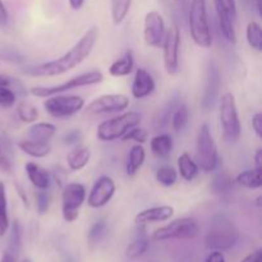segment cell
<instances>
[{
	"instance_id": "1",
	"label": "cell",
	"mask_w": 262,
	"mask_h": 262,
	"mask_svg": "<svg viewBox=\"0 0 262 262\" xmlns=\"http://www.w3.org/2000/svg\"><path fill=\"white\" fill-rule=\"evenodd\" d=\"M97 38H99V28H89L83 33V36L60 58L45 61V63L37 64V66H31L23 69L22 73L31 77H55L68 73L69 71L78 67L84 59L91 55Z\"/></svg>"
},
{
	"instance_id": "2",
	"label": "cell",
	"mask_w": 262,
	"mask_h": 262,
	"mask_svg": "<svg viewBox=\"0 0 262 262\" xmlns=\"http://www.w3.org/2000/svg\"><path fill=\"white\" fill-rule=\"evenodd\" d=\"M239 232L229 216L224 214H217L212 217L207 234L205 237V245L211 251L230 250L237 243Z\"/></svg>"
},
{
	"instance_id": "3",
	"label": "cell",
	"mask_w": 262,
	"mask_h": 262,
	"mask_svg": "<svg viewBox=\"0 0 262 262\" xmlns=\"http://www.w3.org/2000/svg\"><path fill=\"white\" fill-rule=\"evenodd\" d=\"M187 18H188L189 33L193 42L200 48H211L212 33L209 23L206 0H189Z\"/></svg>"
},
{
	"instance_id": "4",
	"label": "cell",
	"mask_w": 262,
	"mask_h": 262,
	"mask_svg": "<svg viewBox=\"0 0 262 262\" xmlns=\"http://www.w3.org/2000/svg\"><path fill=\"white\" fill-rule=\"evenodd\" d=\"M194 161L199 165L200 170L205 173H211L219 165V151L216 142L214 141L209 124L206 123H204L197 132Z\"/></svg>"
},
{
	"instance_id": "5",
	"label": "cell",
	"mask_w": 262,
	"mask_h": 262,
	"mask_svg": "<svg viewBox=\"0 0 262 262\" xmlns=\"http://www.w3.org/2000/svg\"><path fill=\"white\" fill-rule=\"evenodd\" d=\"M141 120H142V117L140 113L125 112L100 123L97 125L96 136L101 142H113V141L123 138V136L128 130L140 125Z\"/></svg>"
},
{
	"instance_id": "6",
	"label": "cell",
	"mask_w": 262,
	"mask_h": 262,
	"mask_svg": "<svg viewBox=\"0 0 262 262\" xmlns=\"http://www.w3.org/2000/svg\"><path fill=\"white\" fill-rule=\"evenodd\" d=\"M219 118L223 128V138L228 143H235L242 135L239 114L234 95L227 92L219 100Z\"/></svg>"
},
{
	"instance_id": "7",
	"label": "cell",
	"mask_w": 262,
	"mask_h": 262,
	"mask_svg": "<svg viewBox=\"0 0 262 262\" xmlns=\"http://www.w3.org/2000/svg\"><path fill=\"white\" fill-rule=\"evenodd\" d=\"M104 81V74L99 69H92V71L83 72V73L74 76L72 78L67 79L66 82L56 86H36L30 90V94L36 97H49L53 95L64 94V92L72 91V90L79 89V87L94 86L99 84Z\"/></svg>"
},
{
	"instance_id": "8",
	"label": "cell",
	"mask_w": 262,
	"mask_h": 262,
	"mask_svg": "<svg viewBox=\"0 0 262 262\" xmlns=\"http://www.w3.org/2000/svg\"><path fill=\"white\" fill-rule=\"evenodd\" d=\"M199 223L192 217H179L173 220L169 224L156 229L152 234L154 241H168V239H193L199 235Z\"/></svg>"
},
{
	"instance_id": "9",
	"label": "cell",
	"mask_w": 262,
	"mask_h": 262,
	"mask_svg": "<svg viewBox=\"0 0 262 262\" xmlns=\"http://www.w3.org/2000/svg\"><path fill=\"white\" fill-rule=\"evenodd\" d=\"M43 109L50 117L53 118H68L77 114L84 107L83 97L78 95H53L45 97Z\"/></svg>"
},
{
	"instance_id": "10",
	"label": "cell",
	"mask_w": 262,
	"mask_h": 262,
	"mask_svg": "<svg viewBox=\"0 0 262 262\" xmlns=\"http://www.w3.org/2000/svg\"><path fill=\"white\" fill-rule=\"evenodd\" d=\"M86 201V188L82 183H67L61 188V215L64 222L74 223L79 216V209Z\"/></svg>"
},
{
	"instance_id": "11",
	"label": "cell",
	"mask_w": 262,
	"mask_h": 262,
	"mask_svg": "<svg viewBox=\"0 0 262 262\" xmlns=\"http://www.w3.org/2000/svg\"><path fill=\"white\" fill-rule=\"evenodd\" d=\"M129 106V97L124 94L101 95L86 106V114L102 115L124 112Z\"/></svg>"
},
{
	"instance_id": "12",
	"label": "cell",
	"mask_w": 262,
	"mask_h": 262,
	"mask_svg": "<svg viewBox=\"0 0 262 262\" xmlns=\"http://www.w3.org/2000/svg\"><path fill=\"white\" fill-rule=\"evenodd\" d=\"M163 58L166 73L174 76L179 71V48H181V32L177 26H171L165 32L163 41Z\"/></svg>"
},
{
	"instance_id": "13",
	"label": "cell",
	"mask_w": 262,
	"mask_h": 262,
	"mask_svg": "<svg viewBox=\"0 0 262 262\" xmlns=\"http://www.w3.org/2000/svg\"><path fill=\"white\" fill-rule=\"evenodd\" d=\"M220 86H222V76L217 64L210 59L206 68V78H205L204 92L201 97V107L204 112H210L215 106L219 96Z\"/></svg>"
},
{
	"instance_id": "14",
	"label": "cell",
	"mask_w": 262,
	"mask_h": 262,
	"mask_svg": "<svg viewBox=\"0 0 262 262\" xmlns=\"http://www.w3.org/2000/svg\"><path fill=\"white\" fill-rule=\"evenodd\" d=\"M166 27L163 15L156 10H151L145 15L143 20V38L147 46L160 48L165 37Z\"/></svg>"
},
{
	"instance_id": "15",
	"label": "cell",
	"mask_w": 262,
	"mask_h": 262,
	"mask_svg": "<svg viewBox=\"0 0 262 262\" xmlns=\"http://www.w3.org/2000/svg\"><path fill=\"white\" fill-rule=\"evenodd\" d=\"M115 191H117V186L113 178L107 176L100 177L99 179H96L90 191L87 204L92 209H101L112 201Z\"/></svg>"
},
{
	"instance_id": "16",
	"label": "cell",
	"mask_w": 262,
	"mask_h": 262,
	"mask_svg": "<svg viewBox=\"0 0 262 262\" xmlns=\"http://www.w3.org/2000/svg\"><path fill=\"white\" fill-rule=\"evenodd\" d=\"M174 207L169 205H161V206H154L150 209L142 210L138 212L135 217V223L137 227H146L148 224L155 223L168 222L173 217Z\"/></svg>"
},
{
	"instance_id": "17",
	"label": "cell",
	"mask_w": 262,
	"mask_h": 262,
	"mask_svg": "<svg viewBox=\"0 0 262 262\" xmlns=\"http://www.w3.org/2000/svg\"><path fill=\"white\" fill-rule=\"evenodd\" d=\"M155 89L156 82L154 79L152 74L147 69L138 68L135 73L132 87H130L132 96L137 100L146 99L155 91Z\"/></svg>"
},
{
	"instance_id": "18",
	"label": "cell",
	"mask_w": 262,
	"mask_h": 262,
	"mask_svg": "<svg viewBox=\"0 0 262 262\" xmlns=\"http://www.w3.org/2000/svg\"><path fill=\"white\" fill-rule=\"evenodd\" d=\"M26 174L28 177V181L31 182L36 189H48L50 186V176L48 171L33 161H28L25 165Z\"/></svg>"
},
{
	"instance_id": "19",
	"label": "cell",
	"mask_w": 262,
	"mask_h": 262,
	"mask_svg": "<svg viewBox=\"0 0 262 262\" xmlns=\"http://www.w3.org/2000/svg\"><path fill=\"white\" fill-rule=\"evenodd\" d=\"M56 133V127L53 123L48 122H38L32 123L27 129L28 140L37 141V142L49 143Z\"/></svg>"
},
{
	"instance_id": "20",
	"label": "cell",
	"mask_w": 262,
	"mask_h": 262,
	"mask_svg": "<svg viewBox=\"0 0 262 262\" xmlns=\"http://www.w3.org/2000/svg\"><path fill=\"white\" fill-rule=\"evenodd\" d=\"M135 68V54L128 49L119 59L113 61L109 67V74L112 77H125L129 76Z\"/></svg>"
},
{
	"instance_id": "21",
	"label": "cell",
	"mask_w": 262,
	"mask_h": 262,
	"mask_svg": "<svg viewBox=\"0 0 262 262\" xmlns=\"http://www.w3.org/2000/svg\"><path fill=\"white\" fill-rule=\"evenodd\" d=\"M173 138L168 133H159L150 141L151 152L158 159H166L173 151Z\"/></svg>"
},
{
	"instance_id": "22",
	"label": "cell",
	"mask_w": 262,
	"mask_h": 262,
	"mask_svg": "<svg viewBox=\"0 0 262 262\" xmlns=\"http://www.w3.org/2000/svg\"><path fill=\"white\" fill-rule=\"evenodd\" d=\"M91 159V150L87 146H77L67 155V164L69 170L79 171L86 168Z\"/></svg>"
},
{
	"instance_id": "23",
	"label": "cell",
	"mask_w": 262,
	"mask_h": 262,
	"mask_svg": "<svg viewBox=\"0 0 262 262\" xmlns=\"http://www.w3.org/2000/svg\"><path fill=\"white\" fill-rule=\"evenodd\" d=\"M146 160V151L142 145L136 143L130 147L129 154H128L127 163H125V173L128 177H135L142 168L143 163Z\"/></svg>"
},
{
	"instance_id": "24",
	"label": "cell",
	"mask_w": 262,
	"mask_h": 262,
	"mask_svg": "<svg viewBox=\"0 0 262 262\" xmlns=\"http://www.w3.org/2000/svg\"><path fill=\"white\" fill-rule=\"evenodd\" d=\"M178 174H181L182 178L186 182H192L193 179H196V177L199 176L200 168L196 164L194 159H192V156L189 154L183 152L178 158Z\"/></svg>"
},
{
	"instance_id": "25",
	"label": "cell",
	"mask_w": 262,
	"mask_h": 262,
	"mask_svg": "<svg viewBox=\"0 0 262 262\" xmlns=\"http://www.w3.org/2000/svg\"><path fill=\"white\" fill-rule=\"evenodd\" d=\"M18 147L26 155L35 159L46 158L51 152V146L49 143L37 142L32 140H23L18 143Z\"/></svg>"
},
{
	"instance_id": "26",
	"label": "cell",
	"mask_w": 262,
	"mask_h": 262,
	"mask_svg": "<svg viewBox=\"0 0 262 262\" xmlns=\"http://www.w3.org/2000/svg\"><path fill=\"white\" fill-rule=\"evenodd\" d=\"M262 169H248V170L241 171L235 177V183L239 186L245 187L247 189H260L262 187V178H261Z\"/></svg>"
},
{
	"instance_id": "27",
	"label": "cell",
	"mask_w": 262,
	"mask_h": 262,
	"mask_svg": "<svg viewBox=\"0 0 262 262\" xmlns=\"http://www.w3.org/2000/svg\"><path fill=\"white\" fill-rule=\"evenodd\" d=\"M178 104V97H171V99H169V101L159 110L158 114H156L155 117V122H154L155 129H163V128H165L166 125L170 123L171 114H173L174 109H176V106Z\"/></svg>"
},
{
	"instance_id": "28",
	"label": "cell",
	"mask_w": 262,
	"mask_h": 262,
	"mask_svg": "<svg viewBox=\"0 0 262 262\" xmlns=\"http://www.w3.org/2000/svg\"><path fill=\"white\" fill-rule=\"evenodd\" d=\"M171 128L176 132H182L189 122V109L186 104H178L171 114Z\"/></svg>"
},
{
	"instance_id": "29",
	"label": "cell",
	"mask_w": 262,
	"mask_h": 262,
	"mask_svg": "<svg viewBox=\"0 0 262 262\" xmlns=\"http://www.w3.org/2000/svg\"><path fill=\"white\" fill-rule=\"evenodd\" d=\"M234 182L230 178L229 174L227 173H219L214 177L211 182V191L212 193L219 194V196H224L228 194L233 189Z\"/></svg>"
},
{
	"instance_id": "30",
	"label": "cell",
	"mask_w": 262,
	"mask_h": 262,
	"mask_svg": "<svg viewBox=\"0 0 262 262\" xmlns=\"http://www.w3.org/2000/svg\"><path fill=\"white\" fill-rule=\"evenodd\" d=\"M217 17V23H219V30L222 32L223 37L225 38L227 42H229L230 45H235L237 43V32H235L234 23L232 19H229L228 17L222 14H216Z\"/></svg>"
},
{
	"instance_id": "31",
	"label": "cell",
	"mask_w": 262,
	"mask_h": 262,
	"mask_svg": "<svg viewBox=\"0 0 262 262\" xmlns=\"http://www.w3.org/2000/svg\"><path fill=\"white\" fill-rule=\"evenodd\" d=\"M17 115L19 118L20 122L28 123V124H32L36 120L38 119V109L33 104L28 101H20L17 105Z\"/></svg>"
},
{
	"instance_id": "32",
	"label": "cell",
	"mask_w": 262,
	"mask_h": 262,
	"mask_svg": "<svg viewBox=\"0 0 262 262\" xmlns=\"http://www.w3.org/2000/svg\"><path fill=\"white\" fill-rule=\"evenodd\" d=\"M155 178L161 186L173 187L178 181V171L171 165H163L156 170Z\"/></svg>"
},
{
	"instance_id": "33",
	"label": "cell",
	"mask_w": 262,
	"mask_h": 262,
	"mask_svg": "<svg viewBox=\"0 0 262 262\" xmlns=\"http://www.w3.org/2000/svg\"><path fill=\"white\" fill-rule=\"evenodd\" d=\"M132 0H112V19L114 25H120L129 13Z\"/></svg>"
},
{
	"instance_id": "34",
	"label": "cell",
	"mask_w": 262,
	"mask_h": 262,
	"mask_svg": "<svg viewBox=\"0 0 262 262\" xmlns=\"http://www.w3.org/2000/svg\"><path fill=\"white\" fill-rule=\"evenodd\" d=\"M246 37H247L248 45L256 51L262 50V28L257 22L252 20L247 25L246 28Z\"/></svg>"
},
{
	"instance_id": "35",
	"label": "cell",
	"mask_w": 262,
	"mask_h": 262,
	"mask_svg": "<svg viewBox=\"0 0 262 262\" xmlns=\"http://www.w3.org/2000/svg\"><path fill=\"white\" fill-rule=\"evenodd\" d=\"M9 229V217H8V202L5 184L0 182V237L5 235Z\"/></svg>"
},
{
	"instance_id": "36",
	"label": "cell",
	"mask_w": 262,
	"mask_h": 262,
	"mask_svg": "<svg viewBox=\"0 0 262 262\" xmlns=\"http://www.w3.org/2000/svg\"><path fill=\"white\" fill-rule=\"evenodd\" d=\"M148 245H150V242H148L147 238L145 235H141L128 245L127 250H125V256L128 258H132V260L141 257L148 250Z\"/></svg>"
},
{
	"instance_id": "37",
	"label": "cell",
	"mask_w": 262,
	"mask_h": 262,
	"mask_svg": "<svg viewBox=\"0 0 262 262\" xmlns=\"http://www.w3.org/2000/svg\"><path fill=\"white\" fill-rule=\"evenodd\" d=\"M215 8L216 14H222L232 19L233 22L237 20V4L235 0H215Z\"/></svg>"
},
{
	"instance_id": "38",
	"label": "cell",
	"mask_w": 262,
	"mask_h": 262,
	"mask_svg": "<svg viewBox=\"0 0 262 262\" xmlns=\"http://www.w3.org/2000/svg\"><path fill=\"white\" fill-rule=\"evenodd\" d=\"M106 232V222L105 219H100L90 228L89 230V242L90 245H95L96 242H99L102 238V235Z\"/></svg>"
},
{
	"instance_id": "39",
	"label": "cell",
	"mask_w": 262,
	"mask_h": 262,
	"mask_svg": "<svg viewBox=\"0 0 262 262\" xmlns=\"http://www.w3.org/2000/svg\"><path fill=\"white\" fill-rule=\"evenodd\" d=\"M51 204V196L46 189H38L36 193V210L40 215L46 214L50 209Z\"/></svg>"
},
{
	"instance_id": "40",
	"label": "cell",
	"mask_w": 262,
	"mask_h": 262,
	"mask_svg": "<svg viewBox=\"0 0 262 262\" xmlns=\"http://www.w3.org/2000/svg\"><path fill=\"white\" fill-rule=\"evenodd\" d=\"M0 86L3 87H8V89L10 90H17L18 92H20L22 95L27 94V91H26L25 86H23V83L20 81H18L17 78H14V77L9 76V74H4V73H0Z\"/></svg>"
},
{
	"instance_id": "41",
	"label": "cell",
	"mask_w": 262,
	"mask_h": 262,
	"mask_svg": "<svg viewBox=\"0 0 262 262\" xmlns=\"http://www.w3.org/2000/svg\"><path fill=\"white\" fill-rule=\"evenodd\" d=\"M148 138V132L143 128L135 127L132 129L128 130L124 136H123V140L124 141H135L136 143H140V145H143V143L147 141Z\"/></svg>"
},
{
	"instance_id": "42",
	"label": "cell",
	"mask_w": 262,
	"mask_h": 262,
	"mask_svg": "<svg viewBox=\"0 0 262 262\" xmlns=\"http://www.w3.org/2000/svg\"><path fill=\"white\" fill-rule=\"evenodd\" d=\"M15 92L8 87L0 86V106L2 107H12L15 104Z\"/></svg>"
},
{
	"instance_id": "43",
	"label": "cell",
	"mask_w": 262,
	"mask_h": 262,
	"mask_svg": "<svg viewBox=\"0 0 262 262\" xmlns=\"http://www.w3.org/2000/svg\"><path fill=\"white\" fill-rule=\"evenodd\" d=\"M83 138V135L79 129H72L63 136V143L66 145H77Z\"/></svg>"
},
{
	"instance_id": "44",
	"label": "cell",
	"mask_w": 262,
	"mask_h": 262,
	"mask_svg": "<svg viewBox=\"0 0 262 262\" xmlns=\"http://www.w3.org/2000/svg\"><path fill=\"white\" fill-rule=\"evenodd\" d=\"M20 233H22V229H20V224L19 222H13L12 225V235H10V242H12V246L14 247V250H18L20 246Z\"/></svg>"
},
{
	"instance_id": "45",
	"label": "cell",
	"mask_w": 262,
	"mask_h": 262,
	"mask_svg": "<svg viewBox=\"0 0 262 262\" xmlns=\"http://www.w3.org/2000/svg\"><path fill=\"white\" fill-rule=\"evenodd\" d=\"M53 177L55 183L58 184V187H60V188H63V187L68 183V182H67V171L64 170L63 168H60V166L54 169Z\"/></svg>"
},
{
	"instance_id": "46",
	"label": "cell",
	"mask_w": 262,
	"mask_h": 262,
	"mask_svg": "<svg viewBox=\"0 0 262 262\" xmlns=\"http://www.w3.org/2000/svg\"><path fill=\"white\" fill-rule=\"evenodd\" d=\"M252 128L258 138H262V113H256L252 117Z\"/></svg>"
},
{
	"instance_id": "47",
	"label": "cell",
	"mask_w": 262,
	"mask_h": 262,
	"mask_svg": "<svg viewBox=\"0 0 262 262\" xmlns=\"http://www.w3.org/2000/svg\"><path fill=\"white\" fill-rule=\"evenodd\" d=\"M8 20H9V13L4 2L0 0V27H5L8 25Z\"/></svg>"
},
{
	"instance_id": "48",
	"label": "cell",
	"mask_w": 262,
	"mask_h": 262,
	"mask_svg": "<svg viewBox=\"0 0 262 262\" xmlns=\"http://www.w3.org/2000/svg\"><path fill=\"white\" fill-rule=\"evenodd\" d=\"M262 260V251L256 250L253 252L248 253L245 258H243L241 262H261Z\"/></svg>"
},
{
	"instance_id": "49",
	"label": "cell",
	"mask_w": 262,
	"mask_h": 262,
	"mask_svg": "<svg viewBox=\"0 0 262 262\" xmlns=\"http://www.w3.org/2000/svg\"><path fill=\"white\" fill-rule=\"evenodd\" d=\"M205 262H225L224 253L222 251H211Z\"/></svg>"
},
{
	"instance_id": "50",
	"label": "cell",
	"mask_w": 262,
	"mask_h": 262,
	"mask_svg": "<svg viewBox=\"0 0 262 262\" xmlns=\"http://www.w3.org/2000/svg\"><path fill=\"white\" fill-rule=\"evenodd\" d=\"M0 169H3V170L7 171V173H10V171H12V161H10L7 156L0 155Z\"/></svg>"
},
{
	"instance_id": "51",
	"label": "cell",
	"mask_w": 262,
	"mask_h": 262,
	"mask_svg": "<svg viewBox=\"0 0 262 262\" xmlns=\"http://www.w3.org/2000/svg\"><path fill=\"white\" fill-rule=\"evenodd\" d=\"M176 3H177V5H178L179 10H181L184 15H187V13H188L189 0H176Z\"/></svg>"
},
{
	"instance_id": "52",
	"label": "cell",
	"mask_w": 262,
	"mask_h": 262,
	"mask_svg": "<svg viewBox=\"0 0 262 262\" xmlns=\"http://www.w3.org/2000/svg\"><path fill=\"white\" fill-rule=\"evenodd\" d=\"M255 168L262 169V148H257L255 154Z\"/></svg>"
},
{
	"instance_id": "53",
	"label": "cell",
	"mask_w": 262,
	"mask_h": 262,
	"mask_svg": "<svg viewBox=\"0 0 262 262\" xmlns=\"http://www.w3.org/2000/svg\"><path fill=\"white\" fill-rule=\"evenodd\" d=\"M69 7L73 10H79L84 4V0H68Z\"/></svg>"
},
{
	"instance_id": "54",
	"label": "cell",
	"mask_w": 262,
	"mask_h": 262,
	"mask_svg": "<svg viewBox=\"0 0 262 262\" xmlns=\"http://www.w3.org/2000/svg\"><path fill=\"white\" fill-rule=\"evenodd\" d=\"M0 262H17L15 261V257L13 256V253L10 252H4L2 256V260Z\"/></svg>"
},
{
	"instance_id": "55",
	"label": "cell",
	"mask_w": 262,
	"mask_h": 262,
	"mask_svg": "<svg viewBox=\"0 0 262 262\" xmlns=\"http://www.w3.org/2000/svg\"><path fill=\"white\" fill-rule=\"evenodd\" d=\"M17 189H18V193H19L20 199L23 200V204H25V206H28V200H27V197H26L25 191H23V188H22V187L18 186V187H17Z\"/></svg>"
},
{
	"instance_id": "56",
	"label": "cell",
	"mask_w": 262,
	"mask_h": 262,
	"mask_svg": "<svg viewBox=\"0 0 262 262\" xmlns=\"http://www.w3.org/2000/svg\"><path fill=\"white\" fill-rule=\"evenodd\" d=\"M257 12H258V15H262V10H261V0H257Z\"/></svg>"
},
{
	"instance_id": "57",
	"label": "cell",
	"mask_w": 262,
	"mask_h": 262,
	"mask_svg": "<svg viewBox=\"0 0 262 262\" xmlns=\"http://www.w3.org/2000/svg\"><path fill=\"white\" fill-rule=\"evenodd\" d=\"M22 262H32V261H31V260H30V258H26V260H23Z\"/></svg>"
},
{
	"instance_id": "58",
	"label": "cell",
	"mask_w": 262,
	"mask_h": 262,
	"mask_svg": "<svg viewBox=\"0 0 262 262\" xmlns=\"http://www.w3.org/2000/svg\"><path fill=\"white\" fill-rule=\"evenodd\" d=\"M0 154H2V146H0Z\"/></svg>"
}]
</instances>
